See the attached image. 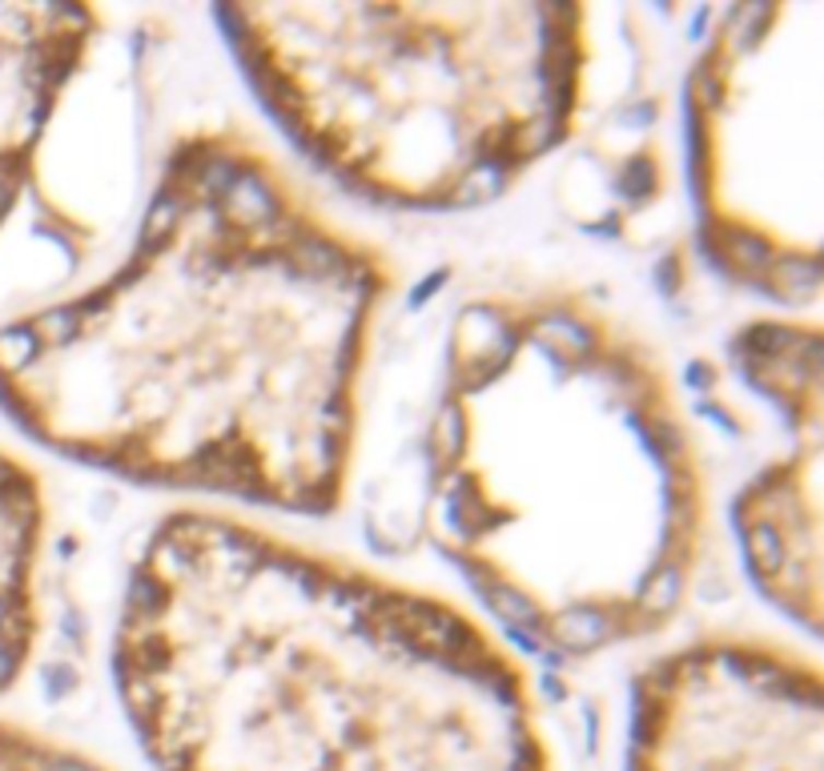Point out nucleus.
I'll return each mask as SVG.
<instances>
[{"label":"nucleus","mask_w":824,"mask_h":771,"mask_svg":"<svg viewBox=\"0 0 824 771\" xmlns=\"http://www.w3.org/2000/svg\"><path fill=\"white\" fill-rule=\"evenodd\" d=\"M395 277L238 129L165 153L126 262L0 330L33 442L162 490L290 514L346 502L358 382Z\"/></svg>","instance_id":"1"},{"label":"nucleus","mask_w":824,"mask_h":771,"mask_svg":"<svg viewBox=\"0 0 824 771\" xmlns=\"http://www.w3.org/2000/svg\"><path fill=\"white\" fill-rule=\"evenodd\" d=\"M113 684L153 771H560L483 622L217 510L145 535Z\"/></svg>","instance_id":"2"},{"label":"nucleus","mask_w":824,"mask_h":771,"mask_svg":"<svg viewBox=\"0 0 824 771\" xmlns=\"http://www.w3.org/2000/svg\"><path fill=\"white\" fill-rule=\"evenodd\" d=\"M423 523L527 648L587 660L680 615L708 486L656 349L567 289L455 313L426 430Z\"/></svg>","instance_id":"3"},{"label":"nucleus","mask_w":824,"mask_h":771,"mask_svg":"<svg viewBox=\"0 0 824 771\" xmlns=\"http://www.w3.org/2000/svg\"><path fill=\"white\" fill-rule=\"evenodd\" d=\"M213 25L278 129L387 210L487 205L584 112V4H217Z\"/></svg>","instance_id":"4"},{"label":"nucleus","mask_w":824,"mask_h":771,"mask_svg":"<svg viewBox=\"0 0 824 771\" xmlns=\"http://www.w3.org/2000/svg\"><path fill=\"white\" fill-rule=\"evenodd\" d=\"M821 4H737L687 69L699 253L756 298H821Z\"/></svg>","instance_id":"5"},{"label":"nucleus","mask_w":824,"mask_h":771,"mask_svg":"<svg viewBox=\"0 0 824 771\" xmlns=\"http://www.w3.org/2000/svg\"><path fill=\"white\" fill-rule=\"evenodd\" d=\"M627 771H824L821 667L744 634L651 660L632 684Z\"/></svg>","instance_id":"6"},{"label":"nucleus","mask_w":824,"mask_h":771,"mask_svg":"<svg viewBox=\"0 0 824 771\" xmlns=\"http://www.w3.org/2000/svg\"><path fill=\"white\" fill-rule=\"evenodd\" d=\"M744 382L768 399L792 447L732 498V526L752 583L785 619L821 634L824 615V358L821 325L756 318L732 337Z\"/></svg>","instance_id":"7"},{"label":"nucleus","mask_w":824,"mask_h":771,"mask_svg":"<svg viewBox=\"0 0 824 771\" xmlns=\"http://www.w3.org/2000/svg\"><path fill=\"white\" fill-rule=\"evenodd\" d=\"M97 33L101 13L85 4H0V225Z\"/></svg>","instance_id":"8"},{"label":"nucleus","mask_w":824,"mask_h":771,"mask_svg":"<svg viewBox=\"0 0 824 771\" xmlns=\"http://www.w3.org/2000/svg\"><path fill=\"white\" fill-rule=\"evenodd\" d=\"M45 490L33 466L0 447V696L25 675L40 634Z\"/></svg>","instance_id":"9"},{"label":"nucleus","mask_w":824,"mask_h":771,"mask_svg":"<svg viewBox=\"0 0 824 771\" xmlns=\"http://www.w3.org/2000/svg\"><path fill=\"white\" fill-rule=\"evenodd\" d=\"M0 771H113L76 747L0 720Z\"/></svg>","instance_id":"10"}]
</instances>
